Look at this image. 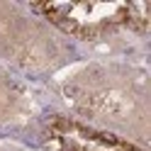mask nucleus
<instances>
[{"label": "nucleus", "instance_id": "1", "mask_svg": "<svg viewBox=\"0 0 151 151\" xmlns=\"http://www.w3.org/2000/svg\"><path fill=\"white\" fill-rule=\"evenodd\" d=\"M73 105L81 112L102 119L127 124V119L144 122V93H137L134 83L124 76L107 73V71H86L66 88Z\"/></svg>", "mask_w": 151, "mask_h": 151}, {"label": "nucleus", "instance_id": "2", "mask_svg": "<svg viewBox=\"0 0 151 151\" xmlns=\"http://www.w3.org/2000/svg\"><path fill=\"white\" fill-rule=\"evenodd\" d=\"M46 20L76 37H98L122 24H146V5L122 3H51L37 5Z\"/></svg>", "mask_w": 151, "mask_h": 151}, {"label": "nucleus", "instance_id": "3", "mask_svg": "<svg viewBox=\"0 0 151 151\" xmlns=\"http://www.w3.org/2000/svg\"><path fill=\"white\" fill-rule=\"evenodd\" d=\"M46 37L32 34L29 22L15 10L0 5V54H7L20 61H37L34 56L44 49Z\"/></svg>", "mask_w": 151, "mask_h": 151}, {"label": "nucleus", "instance_id": "4", "mask_svg": "<svg viewBox=\"0 0 151 151\" xmlns=\"http://www.w3.org/2000/svg\"><path fill=\"white\" fill-rule=\"evenodd\" d=\"M54 137L68 151H139L132 144H124V141H119L115 137L100 134V132H90L86 127L71 124V122L59 124Z\"/></svg>", "mask_w": 151, "mask_h": 151}, {"label": "nucleus", "instance_id": "5", "mask_svg": "<svg viewBox=\"0 0 151 151\" xmlns=\"http://www.w3.org/2000/svg\"><path fill=\"white\" fill-rule=\"evenodd\" d=\"M20 93H17L15 83L7 78V76L0 71V115L3 112H15L20 107Z\"/></svg>", "mask_w": 151, "mask_h": 151}]
</instances>
